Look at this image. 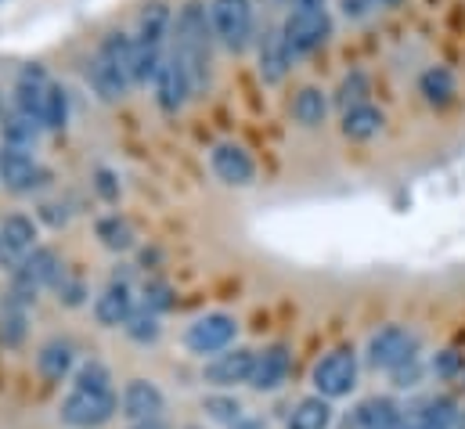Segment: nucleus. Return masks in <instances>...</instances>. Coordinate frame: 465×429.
<instances>
[{"label":"nucleus","mask_w":465,"mask_h":429,"mask_svg":"<svg viewBox=\"0 0 465 429\" xmlns=\"http://www.w3.org/2000/svg\"><path fill=\"white\" fill-rule=\"evenodd\" d=\"M210 47H213V25L210 7L203 0H188L173 18V58L184 65L195 91L210 84Z\"/></svg>","instance_id":"obj_1"},{"label":"nucleus","mask_w":465,"mask_h":429,"mask_svg":"<svg viewBox=\"0 0 465 429\" xmlns=\"http://www.w3.org/2000/svg\"><path fill=\"white\" fill-rule=\"evenodd\" d=\"M94 95L102 102H119L126 98V91L134 87V36L126 33H109L91 62V73H87Z\"/></svg>","instance_id":"obj_2"},{"label":"nucleus","mask_w":465,"mask_h":429,"mask_svg":"<svg viewBox=\"0 0 465 429\" xmlns=\"http://www.w3.org/2000/svg\"><path fill=\"white\" fill-rule=\"evenodd\" d=\"M173 33V15L163 0H152L137 15L134 33V84H152L163 58H166V36Z\"/></svg>","instance_id":"obj_3"},{"label":"nucleus","mask_w":465,"mask_h":429,"mask_svg":"<svg viewBox=\"0 0 465 429\" xmlns=\"http://www.w3.org/2000/svg\"><path fill=\"white\" fill-rule=\"evenodd\" d=\"M62 278H65V267H62L58 253L47 249V245H36V249L22 260V267L11 271V293H7V296H11L15 304L29 307V304H36V296H40L44 289H54Z\"/></svg>","instance_id":"obj_4"},{"label":"nucleus","mask_w":465,"mask_h":429,"mask_svg":"<svg viewBox=\"0 0 465 429\" xmlns=\"http://www.w3.org/2000/svg\"><path fill=\"white\" fill-rule=\"evenodd\" d=\"M119 412V397L113 386H73L62 401V423L69 429H102Z\"/></svg>","instance_id":"obj_5"},{"label":"nucleus","mask_w":465,"mask_h":429,"mask_svg":"<svg viewBox=\"0 0 465 429\" xmlns=\"http://www.w3.org/2000/svg\"><path fill=\"white\" fill-rule=\"evenodd\" d=\"M419 361V335L404 324H386L368 339V364L382 372H397Z\"/></svg>","instance_id":"obj_6"},{"label":"nucleus","mask_w":465,"mask_h":429,"mask_svg":"<svg viewBox=\"0 0 465 429\" xmlns=\"http://www.w3.org/2000/svg\"><path fill=\"white\" fill-rule=\"evenodd\" d=\"M210 25L228 51H245L252 40V0H210Z\"/></svg>","instance_id":"obj_7"},{"label":"nucleus","mask_w":465,"mask_h":429,"mask_svg":"<svg viewBox=\"0 0 465 429\" xmlns=\"http://www.w3.org/2000/svg\"><path fill=\"white\" fill-rule=\"evenodd\" d=\"M314 390L318 397L325 401H336V397H347L350 390L357 386V354L353 346H336L329 350L318 364H314Z\"/></svg>","instance_id":"obj_8"},{"label":"nucleus","mask_w":465,"mask_h":429,"mask_svg":"<svg viewBox=\"0 0 465 429\" xmlns=\"http://www.w3.org/2000/svg\"><path fill=\"white\" fill-rule=\"evenodd\" d=\"M282 33H285V44H289L292 58H300V55L318 51L329 40L332 22H329V11L325 7H292V15L285 18Z\"/></svg>","instance_id":"obj_9"},{"label":"nucleus","mask_w":465,"mask_h":429,"mask_svg":"<svg viewBox=\"0 0 465 429\" xmlns=\"http://www.w3.org/2000/svg\"><path fill=\"white\" fill-rule=\"evenodd\" d=\"M234 335H238V322H234L232 314L217 311V314H203V318H195V322L188 324L184 346H188L192 354H199V357H206V354L217 357V354L232 350Z\"/></svg>","instance_id":"obj_10"},{"label":"nucleus","mask_w":465,"mask_h":429,"mask_svg":"<svg viewBox=\"0 0 465 429\" xmlns=\"http://www.w3.org/2000/svg\"><path fill=\"white\" fill-rule=\"evenodd\" d=\"M0 185L15 195H29L36 188L47 185V170L25 152V148H11L4 145L0 148Z\"/></svg>","instance_id":"obj_11"},{"label":"nucleus","mask_w":465,"mask_h":429,"mask_svg":"<svg viewBox=\"0 0 465 429\" xmlns=\"http://www.w3.org/2000/svg\"><path fill=\"white\" fill-rule=\"evenodd\" d=\"M166 412V397L163 390L152 383V379H130L123 386V397H119V415L130 423V426H141V423H159Z\"/></svg>","instance_id":"obj_12"},{"label":"nucleus","mask_w":465,"mask_h":429,"mask_svg":"<svg viewBox=\"0 0 465 429\" xmlns=\"http://www.w3.org/2000/svg\"><path fill=\"white\" fill-rule=\"evenodd\" d=\"M33 249H36V224L25 214L4 216L0 220V267L18 271Z\"/></svg>","instance_id":"obj_13"},{"label":"nucleus","mask_w":465,"mask_h":429,"mask_svg":"<svg viewBox=\"0 0 465 429\" xmlns=\"http://www.w3.org/2000/svg\"><path fill=\"white\" fill-rule=\"evenodd\" d=\"M152 91H155V105L163 108V112H170V115L181 112V108L188 105V98L195 95V87H192L184 65H181L173 55L163 58V65H159V73H155V80H152Z\"/></svg>","instance_id":"obj_14"},{"label":"nucleus","mask_w":465,"mask_h":429,"mask_svg":"<svg viewBox=\"0 0 465 429\" xmlns=\"http://www.w3.org/2000/svg\"><path fill=\"white\" fill-rule=\"evenodd\" d=\"M289 372H292V350H289L285 343H271V346L256 350L249 386H252V390H260V394H271V390L285 386Z\"/></svg>","instance_id":"obj_15"},{"label":"nucleus","mask_w":465,"mask_h":429,"mask_svg":"<svg viewBox=\"0 0 465 429\" xmlns=\"http://www.w3.org/2000/svg\"><path fill=\"white\" fill-rule=\"evenodd\" d=\"M47 91H51V80L44 73V65L29 62L18 69L15 76V112H22L25 119L40 123V112H44V102H47Z\"/></svg>","instance_id":"obj_16"},{"label":"nucleus","mask_w":465,"mask_h":429,"mask_svg":"<svg viewBox=\"0 0 465 429\" xmlns=\"http://www.w3.org/2000/svg\"><path fill=\"white\" fill-rule=\"evenodd\" d=\"M252 361H256V350H249V346H232V350L217 354V357L206 364V383H210V386H221V390H232L238 383H249Z\"/></svg>","instance_id":"obj_17"},{"label":"nucleus","mask_w":465,"mask_h":429,"mask_svg":"<svg viewBox=\"0 0 465 429\" xmlns=\"http://www.w3.org/2000/svg\"><path fill=\"white\" fill-rule=\"evenodd\" d=\"M210 166H213V174H217L228 188H245V185H252V177H256V166H252L249 152H245L242 145H232V141H224V145H217V148L210 152Z\"/></svg>","instance_id":"obj_18"},{"label":"nucleus","mask_w":465,"mask_h":429,"mask_svg":"<svg viewBox=\"0 0 465 429\" xmlns=\"http://www.w3.org/2000/svg\"><path fill=\"white\" fill-rule=\"evenodd\" d=\"M134 311H137V307H134V289H130V282L119 278V274L105 285V293L94 300V318H98V324H105V328L126 324V318H130Z\"/></svg>","instance_id":"obj_19"},{"label":"nucleus","mask_w":465,"mask_h":429,"mask_svg":"<svg viewBox=\"0 0 465 429\" xmlns=\"http://www.w3.org/2000/svg\"><path fill=\"white\" fill-rule=\"evenodd\" d=\"M256 62H260V76H263V84L274 87V84L285 80V73H289V65H292V51H289L282 29H267V33L260 36Z\"/></svg>","instance_id":"obj_20"},{"label":"nucleus","mask_w":465,"mask_h":429,"mask_svg":"<svg viewBox=\"0 0 465 429\" xmlns=\"http://www.w3.org/2000/svg\"><path fill=\"white\" fill-rule=\"evenodd\" d=\"M401 423V404L390 397H368L347 415V429H397Z\"/></svg>","instance_id":"obj_21"},{"label":"nucleus","mask_w":465,"mask_h":429,"mask_svg":"<svg viewBox=\"0 0 465 429\" xmlns=\"http://www.w3.org/2000/svg\"><path fill=\"white\" fill-rule=\"evenodd\" d=\"M36 368H40V375L47 383H62L76 368V346H73V339H62V335L47 339L40 346V354H36Z\"/></svg>","instance_id":"obj_22"},{"label":"nucleus","mask_w":465,"mask_h":429,"mask_svg":"<svg viewBox=\"0 0 465 429\" xmlns=\"http://www.w3.org/2000/svg\"><path fill=\"white\" fill-rule=\"evenodd\" d=\"M459 404L451 401V397H444V394H433V397H426L419 408H415V415H411V423L419 429H455L459 426Z\"/></svg>","instance_id":"obj_23"},{"label":"nucleus","mask_w":465,"mask_h":429,"mask_svg":"<svg viewBox=\"0 0 465 429\" xmlns=\"http://www.w3.org/2000/svg\"><path fill=\"white\" fill-rule=\"evenodd\" d=\"M382 123H386V115L375 105H368V102L343 112V134H347L350 141H371L382 130Z\"/></svg>","instance_id":"obj_24"},{"label":"nucleus","mask_w":465,"mask_h":429,"mask_svg":"<svg viewBox=\"0 0 465 429\" xmlns=\"http://www.w3.org/2000/svg\"><path fill=\"white\" fill-rule=\"evenodd\" d=\"M419 91H422V98H426L433 108L451 105V102H455V95H459L455 76H451V69H444V65L426 69V73H422V80H419Z\"/></svg>","instance_id":"obj_25"},{"label":"nucleus","mask_w":465,"mask_h":429,"mask_svg":"<svg viewBox=\"0 0 465 429\" xmlns=\"http://www.w3.org/2000/svg\"><path fill=\"white\" fill-rule=\"evenodd\" d=\"M332 426V401L325 397H303L292 415H289V429H329Z\"/></svg>","instance_id":"obj_26"},{"label":"nucleus","mask_w":465,"mask_h":429,"mask_svg":"<svg viewBox=\"0 0 465 429\" xmlns=\"http://www.w3.org/2000/svg\"><path fill=\"white\" fill-rule=\"evenodd\" d=\"M329 115V98L318 91V87H303L296 98H292V119L300 126H322Z\"/></svg>","instance_id":"obj_27"},{"label":"nucleus","mask_w":465,"mask_h":429,"mask_svg":"<svg viewBox=\"0 0 465 429\" xmlns=\"http://www.w3.org/2000/svg\"><path fill=\"white\" fill-rule=\"evenodd\" d=\"M98 238H102V245L113 249V253H126V249H134V242H137L130 220H123L119 214L98 220Z\"/></svg>","instance_id":"obj_28"},{"label":"nucleus","mask_w":465,"mask_h":429,"mask_svg":"<svg viewBox=\"0 0 465 429\" xmlns=\"http://www.w3.org/2000/svg\"><path fill=\"white\" fill-rule=\"evenodd\" d=\"M0 130H4V145H11V148H29L36 137H40V123H33V119H25L22 112H15V115H7L4 123H0Z\"/></svg>","instance_id":"obj_29"},{"label":"nucleus","mask_w":465,"mask_h":429,"mask_svg":"<svg viewBox=\"0 0 465 429\" xmlns=\"http://www.w3.org/2000/svg\"><path fill=\"white\" fill-rule=\"evenodd\" d=\"M123 332L134 339V343H141V346H148V343H155L159 335H163V324H159V314L155 311H148V307H141V311H134L126 324H123Z\"/></svg>","instance_id":"obj_30"},{"label":"nucleus","mask_w":465,"mask_h":429,"mask_svg":"<svg viewBox=\"0 0 465 429\" xmlns=\"http://www.w3.org/2000/svg\"><path fill=\"white\" fill-rule=\"evenodd\" d=\"M0 339L4 346H22L25 339V307L15 304L11 296L4 300V311H0Z\"/></svg>","instance_id":"obj_31"},{"label":"nucleus","mask_w":465,"mask_h":429,"mask_svg":"<svg viewBox=\"0 0 465 429\" xmlns=\"http://www.w3.org/2000/svg\"><path fill=\"white\" fill-rule=\"evenodd\" d=\"M65 123H69V95H65L58 84H51L44 112H40V126H44V130H62Z\"/></svg>","instance_id":"obj_32"},{"label":"nucleus","mask_w":465,"mask_h":429,"mask_svg":"<svg viewBox=\"0 0 465 429\" xmlns=\"http://www.w3.org/2000/svg\"><path fill=\"white\" fill-rule=\"evenodd\" d=\"M364 95H368V76L364 73H350L347 80L340 84V108L347 112V108H353V105H364Z\"/></svg>","instance_id":"obj_33"},{"label":"nucleus","mask_w":465,"mask_h":429,"mask_svg":"<svg viewBox=\"0 0 465 429\" xmlns=\"http://www.w3.org/2000/svg\"><path fill=\"white\" fill-rule=\"evenodd\" d=\"M206 412H210L213 419H221L228 429H232L234 423L245 415V408H242L234 397H206Z\"/></svg>","instance_id":"obj_34"},{"label":"nucleus","mask_w":465,"mask_h":429,"mask_svg":"<svg viewBox=\"0 0 465 429\" xmlns=\"http://www.w3.org/2000/svg\"><path fill=\"white\" fill-rule=\"evenodd\" d=\"M73 386H113V375L102 361H87L80 372H76V383Z\"/></svg>","instance_id":"obj_35"},{"label":"nucleus","mask_w":465,"mask_h":429,"mask_svg":"<svg viewBox=\"0 0 465 429\" xmlns=\"http://www.w3.org/2000/svg\"><path fill=\"white\" fill-rule=\"evenodd\" d=\"M54 293H58V304H65V307H80V304L87 300V289H84V282H76V278H62V282L54 285Z\"/></svg>","instance_id":"obj_36"},{"label":"nucleus","mask_w":465,"mask_h":429,"mask_svg":"<svg viewBox=\"0 0 465 429\" xmlns=\"http://www.w3.org/2000/svg\"><path fill=\"white\" fill-rule=\"evenodd\" d=\"M98 192L105 195V199H116L119 195V185H116V177L109 174V170H98Z\"/></svg>","instance_id":"obj_37"},{"label":"nucleus","mask_w":465,"mask_h":429,"mask_svg":"<svg viewBox=\"0 0 465 429\" xmlns=\"http://www.w3.org/2000/svg\"><path fill=\"white\" fill-rule=\"evenodd\" d=\"M343 11H347V18H364L368 11H375V4L371 0H343Z\"/></svg>","instance_id":"obj_38"},{"label":"nucleus","mask_w":465,"mask_h":429,"mask_svg":"<svg viewBox=\"0 0 465 429\" xmlns=\"http://www.w3.org/2000/svg\"><path fill=\"white\" fill-rule=\"evenodd\" d=\"M292 7H325V0H292Z\"/></svg>","instance_id":"obj_39"},{"label":"nucleus","mask_w":465,"mask_h":429,"mask_svg":"<svg viewBox=\"0 0 465 429\" xmlns=\"http://www.w3.org/2000/svg\"><path fill=\"white\" fill-rule=\"evenodd\" d=\"M130 429H166L163 423H141V426H130Z\"/></svg>","instance_id":"obj_40"},{"label":"nucleus","mask_w":465,"mask_h":429,"mask_svg":"<svg viewBox=\"0 0 465 429\" xmlns=\"http://www.w3.org/2000/svg\"><path fill=\"white\" fill-rule=\"evenodd\" d=\"M375 7H390V4H397V0H371Z\"/></svg>","instance_id":"obj_41"},{"label":"nucleus","mask_w":465,"mask_h":429,"mask_svg":"<svg viewBox=\"0 0 465 429\" xmlns=\"http://www.w3.org/2000/svg\"><path fill=\"white\" fill-rule=\"evenodd\" d=\"M397 429H419V426H415L411 419H404V423H401V426H397Z\"/></svg>","instance_id":"obj_42"},{"label":"nucleus","mask_w":465,"mask_h":429,"mask_svg":"<svg viewBox=\"0 0 465 429\" xmlns=\"http://www.w3.org/2000/svg\"><path fill=\"white\" fill-rule=\"evenodd\" d=\"M455 429H465V412L459 415V426H455Z\"/></svg>","instance_id":"obj_43"},{"label":"nucleus","mask_w":465,"mask_h":429,"mask_svg":"<svg viewBox=\"0 0 465 429\" xmlns=\"http://www.w3.org/2000/svg\"><path fill=\"white\" fill-rule=\"evenodd\" d=\"M192 429H199V426H192Z\"/></svg>","instance_id":"obj_44"}]
</instances>
